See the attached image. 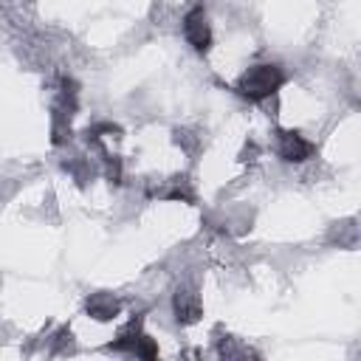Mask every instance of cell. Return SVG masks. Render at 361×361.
Segmentation results:
<instances>
[{
	"instance_id": "1",
	"label": "cell",
	"mask_w": 361,
	"mask_h": 361,
	"mask_svg": "<svg viewBox=\"0 0 361 361\" xmlns=\"http://www.w3.org/2000/svg\"><path fill=\"white\" fill-rule=\"evenodd\" d=\"M285 85V73L279 65L262 62V65H251L248 71L240 73L237 79V93L248 102H262L268 96H274L279 87Z\"/></svg>"
},
{
	"instance_id": "2",
	"label": "cell",
	"mask_w": 361,
	"mask_h": 361,
	"mask_svg": "<svg viewBox=\"0 0 361 361\" xmlns=\"http://www.w3.org/2000/svg\"><path fill=\"white\" fill-rule=\"evenodd\" d=\"M316 152V147L299 130H279L276 133V155L288 164H302Z\"/></svg>"
},
{
	"instance_id": "3",
	"label": "cell",
	"mask_w": 361,
	"mask_h": 361,
	"mask_svg": "<svg viewBox=\"0 0 361 361\" xmlns=\"http://www.w3.org/2000/svg\"><path fill=\"white\" fill-rule=\"evenodd\" d=\"M183 37L200 54H206L212 48V25H209V17H206V11L200 6L186 11V17H183Z\"/></svg>"
},
{
	"instance_id": "4",
	"label": "cell",
	"mask_w": 361,
	"mask_h": 361,
	"mask_svg": "<svg viewBox=\"0 0 361 361\" xmlns=\"http://www.w3.org/2000/svg\"><path fill=\"white\" fill-rule=\"evenodd\" d=\"M85 310H87V316L96 319V322H113V319L121 313V299H118L116 293L99 290V293H90V296H87Z\"/></svg>"
},
{
	"instance_id": "5",
	"label": "cell",
	"mask_w": 361,
	"mask_h": 361,
	"mask_svg": "<svg viewBox=\"0 0 361 361\" xmlns=\"http://www.w3.org/2000/svg\"><path fill=\"white\" fill-rule=\"evenodd\" d=\"M172 313H175V319L180 324H195L200 319V313H203L197 293L192 288H178L175 290V299H172Z\"/></svg>"
},
{
	"instance_id": "6",
	"label": "cell",
	"mask_w": 361,
	"mask_h": 361,
	"mask_svg": "<svg viewBox=\"0 0 361 361\" xmlns=\"http://www.w3.org/2000/svg\"><path fill=\"white\" fill-rule=\"evenodd\" d=\"M133 355H138V358H155V355H158V347H155V341H152L149 336L141 333V338H138L135 347H133Z\"/></svg>"
}]
</instances>
